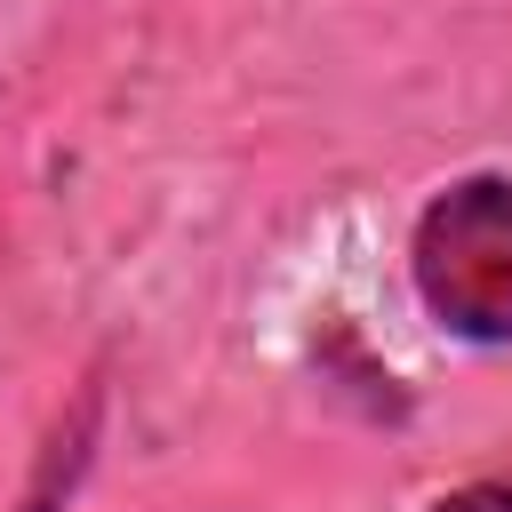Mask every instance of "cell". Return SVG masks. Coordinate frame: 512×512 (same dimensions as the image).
Returning a JSON list of instances; mask_svg holds the SVG:
<instances>
[{
	"instance_id": "1",
	"label": "cell",
	"mask_w": 512,
	"mask_h": 512,
	"mask_svg": "<svg viewBox=\"0 0 512 512\" xmlns=\"http://www.w3.org/2000/svg\"><path fill=\"white\" fill-rule=\"evenodd\" d=\"M408 288L416 312L456 344H512V176L472 168L448 176L408 224Z\"/></svg>"
},
{
	"instance_id": "2",
	"label": "cell",
	"mask_w": 512,
	"mask_h": 512,
	"mask_svg": "<svg viewBox=\"0 0 512 512\" xmlns=\"http://www.w3.org/2000/svg\"><path fill=\"white\" fill-rule=\"evenodd\" d=\"M432 512H512V480H464V488L432 496Z\"/></svg>"
}]
</instances>
